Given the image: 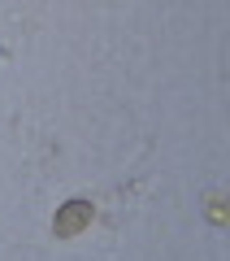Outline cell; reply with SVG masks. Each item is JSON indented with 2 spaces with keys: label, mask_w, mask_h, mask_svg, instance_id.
I'll use <instances>...</instances> for the list:
<instances>
[{
  "label": "cell",
  "mask_w": 230,
  "mask_h": 261,
  "mask_svg": "<svg viewBox=\"0 0 230 261\" xmlns=\"http://www.w3.org/2000/svg\"><path fill=\"white\" fill-rule=\"evenodd\" d=\"M87 222H92V200H65V205L56 209L52 231H56V240H70V235H78Z\"/></svg>",
  "instance_id": "6da1fadb"
},
{
  "label": "cell",
  "mask_w": 230,
  "mask_h": 261,
  "mask_svg": "<svg viewBox=\"0 0 230 261\" xmlns=\"http://www.w3.org/2000/svg\"><path fill=\"white\" fill-rule=\"evenodd\" d=\"M209 218H213V222H226V209H221V200H209Z\"/></svg>",
  "instance_id": "7a4b0ae2"
}]
</instances>
